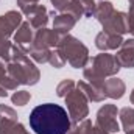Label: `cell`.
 Segmentation results:
<instances>
[{
  "mask_svg": "<svg viewBox=\"0 0 134 134\" xmlns=\"http://www.w3.org/2000/svg\"><path fill=\"white\" fill-rule=\"evenodd\" d=\"M30 126L36 134H67L72 128V122L63 106L44 103L31 111Z\"/></svg>",
  "mask_w": 134,
  "mask_h": 134,
  "instance_id": "1",
  "label": "cell"
},
{
  "mask_svg": "<svg viewBox=\"0 0 134 134\" xmlns=\"http://www.w3.org/2000/svg\"><path fill=\"white\" fill-rule=\"evenodd\" d=\"M8 75L16 80L19 84L25 86H34L41 80V72L34 66V63L27 56V53L19 47L13 45V53H11V61L8 63Z\"/></svg>",
  "mask_w": 134,
  "mask_h": 134,
  "instance_id": "2",
  "label": "cell"
},
{
  "mask_svg": "<svg viewBox=\"0 0 134 134\" xmlns=\"http://www.w3.org/2000/svg\"><path fill=\"white\" fill-rule=\"evenodd\" d=\"M56 50L63 55V58L66 59L72 67L80 69V67H86L89 63V50L87 47L76 37L70 36V34H63Z\"/></svg>",
  "mask_w": 134,
  "mask_h": 134,
  "instance_id": "3",
  "label": "cell"
},
{
  "mask_svg": "<svg viewBox=\"0 0 134 134\" xmlns=\"http://www.w3.org/2000/svg\"><path fill=\"white\" fill-rule=\"evenodd\" d=\"M87 97L76 87L73 89L69 95L66 97V104H67V112H69V117H70V122L75 125V123H80L81 120H84L89 114V106H87Z\"/></svg>",
  "mask_w": 134,
  "mask_h": 134,
  "instance_id": "4",
  "label": "cell"
},
{
  "mask_svg": "<svg viewBox=\"0 0 134 134\" xmlns=\"http://www.w3.org/2000/svg\"><path fill=\"white\" fill-rule=\"evenodd\" d=\"M117 114L119 109L115 104H104L101 106L97 112V120H95V126L103 131L104 134H112L117 133L120 130L119 122H117Z\"/></svg>",
  "mask_w": 134,
  "mask_h": 134,
  "instance_id": "5",
  "label": "cell"
},
{
  "mask_svg": "<svg viewBox=\"0 0 134 134\" xmlns=\"http://www.w3.org/2000/svg\"><path fill=\"white\" fill-rule=\"evenodd\" d=\"M91 69L97 75H100L101 78H108V76L117 75L122 67L119 66V63H117V59H115L114 55H109V53L103 52V53H100V55H97V56L92 58Z\"/></svg>",
  "mask_w": 134,
  "mask_h": 134,
  "instance_id": "6",
  "label": "cell"
},
{
  "mask_svg": "<svg viewBox=\"0 0 134 134\" xmlns=\"http://www.w3.org/2000/svg\"><path fill=\"white\" fill-rule=\"evenodd\" d=\"M103 31L111 34H125L130 31V25H128V13L123 11H114L111 14V17L108 20H104L103 24Z\"/></svg>",
  "mask_w": 134,
  "mask_h": 134,
  "instance_id": "7",
  "label": "cell"
},
{
  "mask_svg": "<svg viewBox=\"0 0 134 134\" xmlns=\"http://www.w3.org/2000/svg\"><path fill=\"white\" fill-rule=\"evenodd\" d=\"M97 3L94 0H70L67 3L64 13L72 14L76 20L81 17H94Z\"/></svg>",
  "mask_w": 134,
  "mask_h": 134,
  "instance_id": "8",
  "label": "cell"
},
{
  "mask_svg": "<svg viewBox=\"0 0 134 134\" xmlns=\"http://www.w3.org/2000/svg\"><path fill=\"white\" fill-rule=\"evenodd\" d=\"M22 24V13L19 11H8L6 14L0 16V39H8L14 30H17Z\"/></svg>",
  "mask_w": 134,
  "mask_h": 134,
  "instance_id": "9",
  "label": "cell"
},
{
  "mask_svg": "<svg viewBox=\"0 0 134 134\" xmlns=\"http://www.w3.org/2000/svg\"><path fill=\"white\" fill-rule=\"evenodd\" d=\"M63 34H59L55 30H47V28H39L36 34H34V39L31 42V45L36 48H52V47H56L59 39H61Z\"/></svg>",
  "mask_w": 134,
  "mask_h": 134,
  "instance_id": "10",
  "label": "cell"
},
{
  "mask_svg": "<svg viewBox=\"0 0 134 134\" xmlns=\"http://www.w3.org/2000/svg\"><path fill=\"white\" fill-rule=\"evenodd\" d=\"M119 66L126 67V69H133L134 67V37L133 39H126L122 42V45L119 47L117 55H114Z\"/></svg>",
  "mask_w": 134,
  "mask_h": 134,
  "instance_id": "11",
  "label": "cell"
},
{
  "mask_svg": "<svg viewBox=\"0 0 134 134\" xmlns=\"http://www.w3.org/2000/svg\"><path fill=\"white\" fill-rule=\"evenodd\" d=\"M123 37L120 34H111L106 31H100L95 37V47L101 52H108V50H115L122 45Z\"/></svg>",
  "mask_w": 134,
  "mask_h": 134,
  "instance_id": "12",
  "label": "cell"
},
{
  "mask_svg": "<svg viewBox=\"0 0 134 134\" xmlns=\"http://www.w3.org/2000/svg\"><path fill=\"white\" fill-rule=\"evenodd\" d=\"M125 92H126V86H125L123 80H120V78H109L103 84V94L108 98L119 100L125 95Z\"/></svg>",
  "mask_w": 134,
  "mask_h": 134,
  "instance_id": "13",
  "label": "cell"
},
{
  "mask_svg": "<svg viewBox=\"0 0 134 134\" xmlns=\"http://www.w3.org/2000/svg\"><path fill=\"white\" fill-rule=\"evenodd\" d=\"M25 16L28 17L30 25L36 30L45 28V25L48 24V13H47V8L44 5H34Z\"/></svg>",
  "mask_w": 134,
  "mask_h": 134,
  "instance_id": "14",
  "label": "cell"
},
{
  "mask_svg": "<svg viewBox=\"0 0 134 134\" xmlns=\"http://www.w3.org/2000/svg\"><path fill=\"white\" fill-rule=\"evenodd\" d=\"M76 24V19L69 14V13H61L58 16H55L53 19V30L58 31L59 34H67Z\"/></svg>",
  "mask_w": 134,
  "mask_h": 134,
  "instance_id": "15",
  "label": "cell"
},
{
  "mask_svg": "<svg viewBox=\"0 0 134 134\" xmlns=\"http://www.w3.org/2000/svg\"><path fill=\"white\" fill-rule=\"evenodd\" d=\"M33 39H34L33 27L30 25V22H22L20 27L17 28V31L14 33V42H16V45H27V44H31Z\"/></svg>",
  "mask_w": 134,
  "mask_h": 134,
  "instance_id": "16",
  "label": "cell"
},
{
  "mask_svg": "<svg viewBox=\"0 0 134 134\" xmlns=\"http://www.w3.org/2000/svg\"><path fill=\"white\" fill-rule=\"evenodd\" d=\"M76 87L87 97V100L89 101H94V103H100L103 101L106 97H104V94L101 92L100 89H97V87H94L92 84H89V83H86V81H78L76 83Z\"/></svg>",
  "mask_w": 134,
  "mask_h": 134,
  "instance_id": "17",
  "label": "cell"
},
{
  "mask_svg": "<svg viewBox=\"0 0 134 134\" xmlns=\"http://www.w3.org/2000/svg\"><path fill=\"white\" fill-rule=\"evenodd\" d=\"M0 134H30V133L19 122L0 119Z\"/></svg>",
  "mask_w": 134,
  "mask_h": 134,
  "instance_id": "18",
  "label": "cell"
},
{
  "mask_svg": "<svg viewBox=\"0 0 134 134\" xmlns=\"http://www.w3.org/2000/svg\"><path fill=\"white\" fill-rule=\"evenodd\" d=\"M114 11H115V9H114L112 3L108 2V0H103L100 3H97L95 11H94V17H95L100 24H103L104 20H108V19L111 17V14H112Z\"/></svg>",
  "mask_w": 134,
  "mask_h": 134,
  "instance_id": "19",
  "label": "cell"
},
{
  "mask_svg": "<svg viewBox=\"0 0 134 134\" xmlns=\"http://www.w3.org/2000/svg\"><path fill=\"white\" fill-rule=\"evenodd\" d=\"M119 117H120V122H122V126H123V131L128 133V131H133L134 130V108H122L119 111Z\"/></svg>",
  "mask_w": 134,
  "mask_h": 134,
  "instance_id": "20",
  "label": "cell"
},
{
  "mask_svg": "<svg viewBox=\"0 0 134 134\" xmlns=\"http://www.w3.org/2000/svg\"><path fill=\"white\" fill-rule=\"evenodd\" d=\"M83 75H84V80H87V81H89V84H92L94 87L100 89L101 92H103V84H104L106 78H101L100 75H97L91 67H86V69H84V72H83Z\"/></svg>",
  "mask_w": 134,
  "mask_h": 134,
  "instance_id": "21",
  "label": "cell"
},
{
  "mask_svg": "<svg viewBox=\"0 0 134 134\" xmlns=\"http://www.w3.org/2000/svg\"><path fill=\"white\" fill-rule=\"evenodd\" d=\"M75 86H76V84H75L73 80H69V78H67V80H63V81L56 86V95L61 97V98H66L67 95L75 89Z\"/></svg>",
  "mask_w": 134,
  "mask_h": 134,
  "instance_id": "22",
  "label": "cell"
},
{
  "mask_svg": "<svg viewBox=\"0 0 134 134\" xmlns=\"http://www.w3.org/2000/svg\"><path fill=\"white\" fill-rule=\"evenodd\" d=\"M13 53V44L8 39H0V59L9 63Z\"/></svg>",
  "mask_w": 134,
  "mask_h": 134,
  "instance_id": "23",
  "label": "cell"
},
{
  "mask_svg": "<svg viewBox=\"0 0 134 134\" xmlns=\"http://www.w3.org/2000/svg\"><path fill=\"white\" fill-rule=\"evenodd\" d=\"M30 100H31V94L27 91H17L11 95V101L17 106H25Z\"/></svg>",
  "mask_w": 134,
  "mask_h": 134,
  "instance_id": "24",
  "label": "cell"
},
{
  "mask_svg": "<svg viewBox=\"0 0 134 134\" xmlns=\"http://www.w3.org/2000/svg\"><path fill=\"white\" fill-rule=\"evenodd\" d=\"M48 64H52L55 69H61V67H64V64H66V59L63 58V55H61L58 50H52Z\"/></svg>",
  "mask_w": 134,
  "mask_h": 134,
  "instance_id": "25",
  "label": "cell"
},
{
  "mask_svg": "<svg viewBox=\"0 0 134 134\" xmlns=\"http://www.w3.org/2000/svg\"><path fill=\"white\" fill-rule=\"evenodd\" d=\"M0 119H6V120L17 122V112L13 108L6 106V104H0Z\"/></svg>",
  "mask_w": 134,
  "mask_h": 134,
  "instance_id": "26",
  "label": "cell"
},
{
  "mask_svg": "<svg viewBox=\"0 0 134 134\" xmlns=\"http://www.w3.org/2000/svg\"><path fill=\"white\" fill-rule=\"evenodd\" d=\"M37 2H39V0H17V5H19L20 11H22L24 14H27L34 5H37Z\"/></svg>",
  "mask_w": 134,
  "mask_h": 134,
  "instance_id": "27",
  "label": "cell"
},
{
  "mask_svg": "<svg viewBox=\"0 0 134 134\" xmlns=\"http://www.w3.org/2000/svg\"><path fill=\"white\" fill-rule=\"evenodd\" d=\"M52 2V5L55 6V9H58V11H61V13H64V9H66L67 3L70 2V0H50Z\"/></svg>",
  "mask_w": 134,
  "mask_h": 134,
  "instance_id": "28",
  "label": "cell"
},
{
  "mask_svg": "<svg viewBox=\"0 0 134 134\" xmlns=\"http://www.w3.org/2000/svg\"><path fill=\"white\" fill-rule=\"evenodd\" d=\"M128 25H130V31L134 36V13H128Z\"/></svg>",
  "mask_w": 134,
  "mask_h": 134,
  "instance_id": "29",
  "label": "cell"
},
{
  "mask_svg": "<svg viewBox=\"0 0 134 134\" xmlns=\"http://www.w3.org/2000/svg\"><path fill=\"white\" fill-rule=\"evenodd\" d=\"M0 97H2V98H6V97H8L6 89H5V87H2V86H0Z\"/></svg>",
  "mask_w": 134,
  "mask_h": 134,
  "instance_id": "30",
  "label": "cell"
},
{
  "mask_svg": "<svg viewBox=\"0 0 134 134\" xmlns=\"http://www.w3.org/2000/svg\"><path fill=\"white\" fill-rule=\"evenodd\" d=\"M67 134H81V133H80V131H78V128H76V126L73 125V126H72V128L69 130V133H67Z\"/></svg>",
  "mask_w": 134,
  "mask_h": 134,
  "instance_id": "31",
  "label": "cell"
},
{
  "mask_svg": "<svg viewBox=\"0 0 134 134\" xmlns=\"http://www.w3.org/2000/svg\"><path fill=\"white\" fill-rule=\"evenodd\" d=\"M91 134H104V133H103V131H100L97 126H94V130H92V133H91Z\"/></svg>",
  "mask_w": 134,
  "mask_h": 134,
  "instance_id": "32",
  "label": "cell"
},
{
  "mask_svg": "<svg viewBox=\"0 0 134 134\" xmlns=\"http://www.w3.org/2000/svg\"><path fill=\"white\" fill-rule=\"evenodd\" d=\"M130 100H131V103L134 104V89H133V92H131V95H130Z\"/></svg>",
  "mask_w": 134,
  "mask_h": 134,
  "instance_id": "33",
  "label": "cell"
},
{
  "mask_svg": "<svg viewBox=\"0 0 134 134\" xmlns=\"http://www.w3.org/2000/svg\"><path fill=\"white\" fill-rule=\"evenodd\" d=\"M130 13H134V3L133 5H130Z\"/></svg>",
  "mask_w": 134,
  "mask_h": 134,
  "instance_id": "34",
  "label": "cell"
},
{
  "mask_svg": "<svg viewBox=\"0 0 134 134\" xmlns=\"http://www.w3.org/2000/svg\"><path fill=\"white\" fill-rule=\"evenodd\" d=\"M126 134H134V130H133V131H128Z\"/></svg>",
  "mask_w": 134,
  "mask_h": 134,
  "instance_id": "35",
  "label": "cell"
}]
</instances>
